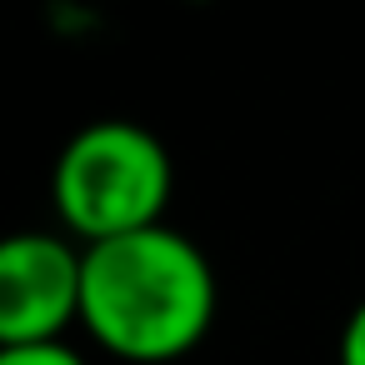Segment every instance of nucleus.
<instances>
[{"label": "nucleus", "instance_id": "nucleus-3", "mask_svg": "<svg viewBox=\"0 0 365 365\" xmlns=\"http://www.w3.org/2000/svg\"><path fill=\"white\" fill-rule=\"evenodd\" d=\"M81 325V245L61 230L0 235V350L51 345Z\"/></svg>", "mask_w": 365, "mask_h": 365}, {"label": "nucleus", "instance_id": "nucleus-4", "mask_svg": "<svg viewBox=\"0 0 365 365\" xmlns=\"http://www.w3.org/2000/svg\"><path fill=\"white\" fill-rule=\"evenodd\" d=\"M0 365H86V355L66 340L51 345H6L0 350Z\"/></svg>", "mask_w": 365, "mask_h": 365}, {"label": "nucleus", "instance_id": "nucleus-5", "mask_svg": "<svg viewBox=\"0 0 365 365\" xmlns=\"http://www.w3.org/2000/svg\"><path fill=\"white\" fill-rule=\"evenodd\" d=\"M335 360H340V365H365V300L345 315V325H340V345H335Z\"/></svg>", "mask_w": 365, "mask_h": 365}, {"label": "nucleus", "instance_id": "nucleus-2", "mask_svg": "<svg viewBox=\"0 0 365 365\" xmlns=\"http://www.w3.org/2000/svg\"><path fill=\"white\" fill-rule=\"evenodd\" d=\"M170 190L175 165L165 140L120 115L81 125L51 165V200L76 245H101L165 225Z\"/></svg>", "mask_w": 365, "mask_h": 365}, {"label": "nucleus", "instance_id": "nucleus-1", "mask_svg": "<svg viewBox=\"0 0 365 365\" xmlns=\"http://www.w3.org/2000/svg\"><path fill=\"white\" fill-rule=\"evenodd\" d=\"M215 305V270L175 225L81 245V325L125 365H170L190 355L210 335Z\"/></svg>", "mask_w": 365, "mask_h": 365}]
</instances>
